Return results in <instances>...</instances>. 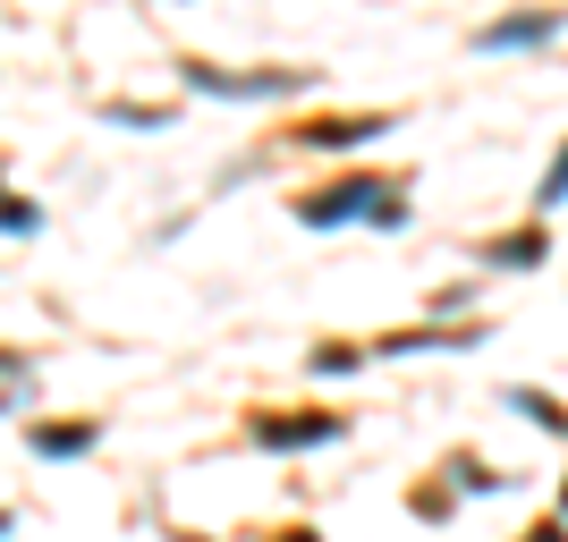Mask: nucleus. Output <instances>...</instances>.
Here are the masks:
<instances>
[{
  "instance_id": "0eeeda50",
  "label": "nucleus",
  "mask_w": 568,
  "mask_h": 542,
  "mask_svg": "<svg viewBox=\"0 0 568 542\" xmlns=\"http://www.w3.org/2000/svg\"><path fill=\"white\" fill-rule=\"evenodd\" d=\"M560 195H568V153L551 162V178H544V195H535V204H560Z\"/></svg>"
},
{
  "instance_id": "7ed1b4c3",
  "label": "nucleus",
  "mask_w": 568,
  "mask_h": 542,
  "mask_svg": "<svg viewBox=\"0 0 568 542\" xmlns=\"http://www.w3.org/2000/svg\"><path fill=\"white\" fill-rule=\"evenodd\" d=\"M365 136H382V119H314V127H297V144H314V153H348Z\"/></svg>"
},
{
  "instance_id": "6e6552de",
  "label": "nucleus",
  "mask_w": 568,
  "mask_h": 542,
  "mask_svg": "<svg viewBox=\"0 0 568 542\" xmlns=\"http://www.w3.org/2000/svg\"><path fill=\"white\" fill-rule=\"evenodd\" d=\"M288 542H314V534H288Z\"/></svg>"
},
{
  "instance_id": "39448f33",
  "label": "nucleus",
  "mask_w": 568,
  "mask_h": 542,
  "mask_svg": "<svg viewBox=\"0 0 568 542\" xmlns=\"http://www.w3.org/2000/svg\"><path fill=\"white\" fill-rule=\"evenodd\" d=\"M85 441H94L85 425H43V432H34V449H43V458H77Z\"/></svg>"
},
{
  "instance_id": "1a4fd4ad",
  "label": "nucleus",
  "mask_w": 568,
  "mask_h": 542,
  "mask_svg": "<svg viewBox=\"0 0 568 542\" xmlns=\"http://www.w3.org/2000/svg\"><path fill=\"white\" fill-rule=\"evenodd\" d=\"M0 534H9V518H0Z\"/></svg>"
},
{
  "instance_id": "20e7f679",
  "label": "nucleus",
  "mask_w": 568,
  "mask_h": 542,
  "mask_svg": "<svg viewBox=\"0 0 568 542\" xmlns=\"http://www.w3.org/2000/svg\"><path fill=\"white\" fill-rule=\"evenodd\" d=\"M551 34H560V18H500L484 43H493V51H518V43H551Z\"/></svg>"
},
{
  "instance_id": "f257e3e1",
  "label": "nucleus",
  "mask_w": 568,
  "mask_h": 542,
  "mask_svg": "<svg viewBox=\"0 0 568 542\" xmlns=\"http://www.w3.org/2000/svg\"><path fill=\"white\" fill-rule=\"evenodd\" d=\"M356 213H374V221H399L407 204H382V187H374V178H348V187L297 195V221H306V229H332V221H356Z\"/></svg>"
},
{
  "instance_id": "423d86ee",
  "label": "nucleus",
  "mask_w": 568,
  "mask_h": 542,
  "mask_svg": "<svg viewBox=\"0 0 568 542\" xmlns=\"http://www.w3.org/2000/svg\"><path fill=\"white\" fill-rule=\"evenodd\" d=\"M493 263H544V229H526V237H500Z\"/></svg>"
},
{
  "instance_id": "f03ea898",
  "label": "nucleus",
  "mask_w": 568,
  "mask_h": 542,
  "mask_svg": "<svg viewBox=\"0 0 568 542\" xmlns=\"http://www.w3.org/2000/svg\"><path fill=\"white\" fill-rule=\"evenodd\" d=\"M339 416H255V441L263 449H306V441H332Z\"/></svg>"
}]
</instances>
